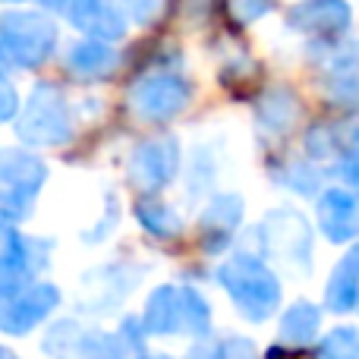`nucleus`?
<instances>
[{
	"label": "nucleus",
	"mask_w": 359,
	"mask_h": 359,
	"mask_svg": "<svg viewBox=\"0 0 359 359\" xmlns=\"http://www.w3.org/2000/svg\"><path fill=\"white\" fill-rule=\"evenodd\" d=\"M318 325H322V316L312 303H293L287 309V316L280 318V337L287 344H309L316 337Z\"/></svg>",
	"instance_id": "nucleus-18"
},
{
	"label": "nucleus",
	"mask_w": 359,
	"mask_h": 359,
	"mask_svg": "<svg viewBox=\"0 0 359 359\" xmlns=\"http://www.w3.org/2000/svg\"><path fill=\"white\" fill-rule=\"evenodd\" d=\"M67 19L82 29L92 38H104V41H114L126 32V16L117 10L114 0H54Z\"/></svg>",
	"instance_id": "nucleus-8"
},
{
	"label": "nucleus",
	"mask_w": 359,
	"mask_h": 359,
	"mask_svg": "<svg viewBox=\"0 0 359 359\" xmlns=\"http://www.w3.org/2000/svg\"><path fill=\"white\" fill-rule=\"evenodd\" d=\"M57 303H60V293H57L54 284L29 287V290L16 293V297H10L4 306V331L6 334H25V331L35 328Z\"/></svg>",
	"instance_id": "nucleus-11"
},
{
	"label": "nucleus",
	"mask_w": 359,
	"mask_h": 359,
	"mask_svg": "<svg viewBox=\"0 0 359 359\" xmlns=\"http://www.w3.org/2000/svg\"><path fill=\"white\" fill-rule=\"evenodd\" d=\"M183 290V318H186V334L202 337L208 331V303L202 299V293H196L192 287H180Z\"/></svg>",
	"instance_id": "nucleus-21"
},
{
	"label": "nucleus",
	"mask_w": 359,
	"mask_h": 359,
	"mask_svg": "<svg viewBox=\"0 0 359 359\" xmlns=\"http://www.w3.org/2000/svg\"><path fill=\"white\" fill-rule=\"evenodd\" d=\"M325 303L331 312H350L359 303V246H353V252L334 268L325 290Z\"/></svg>",
	"instance_id": "nucleus-15"
},
{
	"label": "nucleus",
	"mask_w": 359,
	"mask_h": 359,
	"mask_svg": "<svg viewBox=\"0 0 359 359\" xmlns=\"http://www.w3.org/2000/svg\"><path fill=\"white\" fill-rule=\"evenodd\" d=\"M44 249L41 243H32L16 236L6 227V240H4V297H16L25 290V284L32 280V271L44 268Z\"/></svg>",
	"instance_id": "nucleus-10"
},
{
	"label": "nucleus",
	"mask_w": 359,
	"mask_h": 359,
	"mask_svg": "<svg viewBox=\"0 0 359 359\" xmlns=\"http://www.w3.org/2000/svg\"><path fill=\"white\" fill-rule=\"evenodd\" d=\"M0 177H4V215L19 205L22 215L29 211L32 198H35L38 186L44 183V164L38 158L25 155V151L6 149L4 151V168H0Z\"/></svg>",
	"instance_id": "nucleus-7"
},
{
	"label": "nucleus",
	"mask_w": 359,
	"mask_h": 359,
	"mask_svg": "<svg viewBox=\"0 0 359 359\" xmlns=\"http://www.w3.org/2000/svg\"><path fill=\"white\" fill-rule=\"evenodd\" d=\"M57 41V29L41 13H6L0 22L4 60L13 67H41Z\"/></svg>",
	"instance_id": "nucleus-2"
},
{
	"label": "nucleus",
	"mask_w": 359,
	"mask_h": 359,
	"mask_svg": "<svg viewBox=\"0 0 359 359\" xmlns=\"http://www.w3.org/2000/svg\"><path fill=\"white\" fill-rule=\"evenodd\" d=\"M233 13L240 22H252V19L265 16L268 10H271V0H233Z\"/></svg>",
	"instance_id": "nucleus-25"
},
{
	"label": "nucleus",
	"mask_w": 359,
	"mask_h": 359,
	"mask_svg": "<svg viewBox=\"0 0 359 359\" xmlns=\"http://www.w3.org/2000/svg\"><path fill=\"white\" fill-rule=\"evenodd\" d=\"M318 224L334 243H347L359 236V192L328 189L318 202Z\"/></svg>",
	"instance_id": "nucleus-12"
},
{
	"label": "nucleus",
	"mask_w": 359,
	"mask_h": 359,
	"mask_svg": "<svg viewBox=\"0 0 359 359\" xmlns=\"http://www.w3.org/2000/svg\"><path fill=\"white\" fill-rule=\"evenodd\" d=\"M123 10H126V16H130L133 22L149 25V22H155V19L161 16L164 0H123Z\"/></svg>",
	"instance_id": "nucleus-24"
},
{
	"label": "nucleus",
	"mask_w": 359,
	"mask_h": 359,
	"mask_svg": "<svg viewBox=\"0 0 359 359\" xmlns=\"http://www.w3.org/2000/svg\"><path fill=\"white\" fill-rule=\"evenodd\" d=\"M180 149L174 139H149V142L136 145L130 158V180L145 192L161 189L164 183H170V177L177 174Z\"/></svg>",
	"instance_id": "nucleus-5"
},
{
	"label": "nucleus",
	"mask_w": 359,
	"mask_h": 359,
	"mask_svg": "<svg viewBox=\"0 0 359 359\" xmlns=\"http://www.w3.org/2000/svg\"><path fill=\"white\" fill-rule=\"evenodd\" d=\"M328 92L337 101H359V41L344 48L328 67Z\"/></svg>",
	"instance_id": "nucleus-17"
},
{
	"label": "nucleus",
	"mask_w": 359,
	"mask_h": 359,
	"mask_svg": "<svg viewBox=\"0 0 359 359\" xmlns=\"http://www.w3.org/2000/svg\"><path fill=\"white\" fill-rule=\"evenodd\" d=\"M133 107L139 117L145 120H170L174 114H180L189 101V86L177 76H145L130 95Z\"/></svg>",
	"instance_id": "nucleus-4"
},
{
	"label": "nucleus",
	"mask_w": 359,
	"mask_h": 359,
	"mask_svg": "<svg viewBox=\"0 0 359 359\" xmlns=\"http://www.w3.org/2000/svg\"><path fill=\"white\" fill-rule=\"evenodd\" d=\"M259 233L271 236L265 240V249L274 259H293V265L309 271V227L299 215L293 211H274L265 224L259 227Z\"/></svg>",
	"instance_id": "nucleus-6"
},
{
	"label": "nucleus",
	"mask_w": 359,
	"mask_h": 359,
	"mask_svg": "<svg viewBox=\"0 0 359 359\" xmlns=\"http://www.w3.org/2000/svg\"><path fill=\"white\" fill-rule=\"evenodd\" d=\"M221 359H255V353L243 337H233V341H227L221 347Z\"/></svg>",
	"instance_id": "nucleus-26"
},
{
	"label": "nucleus",
	"mask_w": 359,
	"mask_h": 359,
	"mask_svg": "<svg viewBox=\"0 0 359 359\" xmlns=\"http://www.w3.org/2000/svg\"><path fill=\"white\" fill-rule=\"evenodd\" d=\"M145 331L151 334H177L183 331L186 334V318H183V290H174V287H158L149 297V306H145Z\"/></svg>",
	"instance_id": "nucleus-14"
},
{
	"label": "nucleus",
	"mask_w": 359,
	"mask_h": 359,
	"mask_svg": "<svg viewBox=\"0 0 359 359\" xmlns=\"http://www.w3.org/2000/svg\"><path fill=\"white\" fill-rule=\"evenodd\" d=\"M217 280L227 287V293L249 322H265L280 303V284L271 268L246 252L224 262L217 268Z\"/></svg>",
	"instance_id": "nucleus-1"
},
{
	"label": "nucleus",
	"mask_w": 359,
	"mask_h": 359,
	"mask_svg": "<svg viewBox=\"0 0 359 359\" xmlns=\"http://www.w3.org/2000/svg\"><path fill=\"white\" fill-rule=\"evenodd\" d=\"M322 359H359V331L337 328L322 341Z\"/></svg>",
	"instance_id": "nucleus-22"
},
{
	"label": "nucleus",
	"mask_w": 359,
	"mask_h": 359,
	"mask_svg": "<svg viewBox=\"0 0 359 359\" xmlns=\"http://www.w3.org/2000/svg\"><path fill=\"white\" fill-rule=\"evenodd\" d=\"M88 359H126V341H117L111 334H92L88 341H82Z\"/></svg>",
	"instance_id": "nucleus-23"
},
{
	"label": "nucleus",
	"mask_w": 359,
	"mask_h": 359,
	"mask_svg": "<svg viewBox=\"0 0 359 359\" xmlns=\"http://www.w3.org/2000/svg\"><path fill=\"white\" fill-rule=\"evenodd\" d=\"M13 111H16V95H13V86L4 79V120L13 117Z\"/></svg>",
	"instance_id": "nucleus-28"
},
{
	"label": "nucleus",
	"mask_w": 359,
	"mask_h": 359,
	"mask_svg": "<svg viewBox=\"0 0 359 359\" xmlns=\"http://www.w3.org/2000/svg\"><path fill=\"white\" fill-rule=\"evenodd\" d=\"M240 215H243L240 196H217L215 202L205 208L198 227H202V240H205L208 252H221V249L227 246L233 227L240 224Z\"/></svg>",
	"instance_id": "nucleus-13"
},
{
	"label": "nucleus",
	"mask_w": 359,
	"mask_h": 359,
	"mask_svg": "<svg viewBox=\"0 0 359 359\" xmlns=\"http://www.w3.org/2000/svg\"><path fill=\"white\" fill-rule=\"evenodd\" d=\"M22 142L32 145H60L69 136V111L57 86H38L25 104V117L19 123Z\"/></svg>",
	"instance_id": "nucleus-3"
},
{
	"label": "nucleus",
	"mask_w": 359,
	"mask_h": 359,
	"mask_svg": "<svg viewBox=\"0 0 359 359\" xmlns=\"http://www.w3.org/2000/svg\"><path fill=\"white\" fill-rule=\"evenodd\" d=\"M69 69L76 76H86V79H98V76H107L114 73L117 67V54L114 48H107L104 38H95V41H79L69 48V57H67Z\"/></svg>",
	"instance_id": "nucleus-16"
},
{
	"label": "nucleus",
	"mask_w": 359,
	"mask_h": 359,
	"mask_svg": "<svg viewBox=\"0 0 359 359\" xmlns=\"http://www.w3.org/2000/svg\"><path fill=\"white\" fill-rule=\"evenodd\" d=\"M145 359H164V356H145Z\"/></svg>",
	"instance_id": "nucleus-29"
},
{
	"label": "nucleus",
	"mask_w": 359,
	"mask_h": 359,
	"mask_svg": "<svg viewBox=\"0 0 359 359\" xmlns=\"http://www.w3.org/2000/svg\"><path fill=\"white\" fill-rule=\"evenodd\" d=\"M186 359H221V347H211V344H196V347L189 350V356Z\"/></svg>",
	"instance_id": "nucleus-27"
},
{
	"label": "nucleus",
	"mask_w": 359,
	"mask_h": 359,
	"mask_svg": "<svg viewBox=\"0 0 359 359\" xmlns=\"http://www.w3.org/2000/svg\"><path fill=\"white\" fill-rule=\"evenodd\" d=\"M136 215H139V221L145 224V230H149V233H155V236H161V240L180 233V227H183V224H180V217L168 208V205H161V202H139L136 205Z\"/></svg>",
	"instance_id": "nucleus-19"
},
{
	"label": "nucleus",
	"mask_w": 359,
	"mask_h": 359,
	"mask_svg": "<svg viewBox=\"0 0 359 359\" xmlns=\"http://www.w3.org/2000/svg\"><path fill=\"white\" fill-rule=\"evenodd\" d=\"M350 13L347 0H303L290 10V25L303 35H316V38H331L347 32Z\"/></svg>",
	"instance_id": "nucleus-9"
},
{
	"label": "nucleus",
	"mask_w": 359,
	"mask_h": 359,
	"mask_svg": "<svg viewBox=\"0 0 359 359\" xmlns=\"http://www.w3.org/2000/svg\"><path fill=\"white\" fill-rule=\"evenodd\" d=\"M293 114H297V104L287 92H268L259 104V120L271 123L274 130H284L287 123H293Z\"/></svg>",
	"instance_id": "nucleus-20"
},
{
	"label": "nucleus",
	"mask_w": 359,
	"mask_h": 359,
	"mask_svg": "<svg viewBox=\"0 0 359 359\" xmlns=\"http://www.w3.org/2000/svg\"><path fill=\"white\" fill-rule=\"evenodd\" d=\"M10 4H19V0H10Z\"/></svg>",
	"instance_id": "nucleus-30"
}]
</instances>
